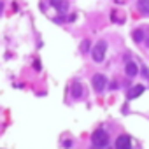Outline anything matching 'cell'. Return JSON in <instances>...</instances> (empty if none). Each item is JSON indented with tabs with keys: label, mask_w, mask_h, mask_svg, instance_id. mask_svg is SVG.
Wrapping results in <instances>:
<instances>
[{
	"label": "cell",
	"mask_w": 149,
	"mask_h": 149,
	"mask_svg": "<svg viewBox=\"0 0 149 149\" xmlns=\"http://www.w3.org/2000/svg\"><path fill=\"white\" fill-rule=\"evenodd\" d=\"M88 49H90V40H83V44H81V53H88Z\"/></svg>",
	"instance_id": "11"
},
{
	"label": "cell",
	"mask_w": 149,
	"mask_h": 149,
	"mask_svg": "<svg viewBox=\"0 0 149 149\" xmlns=\"http://www.w3.org/2000/svg\"><path fill=\"white\" fill-rule=\"evenodd\" d=\"M107 140H109V137H107V132H105V130H95L93 135H91V142H93L95 147H104V146H107Z\"/></svg>",
	"instance_id": "2"
},
{
	"label": "cell",
	"mask_w": 149,
	"mask_h": 149,
	"mask_svg": "<svg viewBox=\"0 0 149 149\" xmlns=\"http://www.w3.org/2000/svg\"><path fill=\"white\" fill-rule=\"evenodd\" d=\"M142 91H144V86H142V84H137V86H133V88L130 90V93H128V98H135V97H139Z\"/></svg>",
	"instance_id": "7"
},
{
	"label": "cell",
	"mask_w": 149,
	"mask_h": 149,
	"mask_svg": "<svg viewBox=\"0 0 149 149\" xmlns=\"http://www.w3.org/2000/svg\"><path fill=\"white\" fill-rule=\"evenodd\" d=\"M105 51H107V42H105V40H98V42L93 46V49H91L93 60H95L97 63H102L104 58H105Z\"/></svg>",
	"instance_id": "1"
},
{
	"label": "cell",
	"mask_w": 149,
	"mask_h": 149,
	"mask_svg": "<svg viewBox=\"0 0 149 149\" xmlns=\"http://www.w3.org/2000/svg\"><path fill=\"white\" fill-rule=\"evenodd\" d=\"M125 72H126V76H128V77H135L137 74H139V67H137V63H135V61H128L126 67H125Z\"/></svg>",
	"instance_id": "5"
},
{
	"label": "cell",
	"mask_w": 149,
	"mask_h": 149,
	"mask_svg": "<svg viewBox=\"0 0 149 149\" xmlns=\"http://www.w3.org/2000/svg\"><path fill=\"white\" fill-rule=\"evenodd\" d=\"M146 42H147V46H149V35H147V39H146Z\"/></svg>",
	"instance_id": "12"
},
{
	"label": "cell",
	"mask_w": 149,
	"mask_h": 149,
	"mask_svg": "<svg viewBox=\"0 0 149 149\" xmlns=\"http://www.w3.org/2000/svg\"><path fill=\"white\" fill-rule=\"evenodd\" d=\"M91 84H93L95 91H98V93H100V91L107 86V79H105L104 74H97V76H93V79H91Z\"/></svg>",
	"instance_id": "3"
},
{
	"label": "cell",
	"mask_w": 149,
	"mask_h": 149,
	"mask_svg": "<svg viewBox=\"0 0 149 149\" xmlns=\"http://www.w3.org/2000/svg\"><path fill=\"white\" fill-rule=\"evenodd\" d=\"M132 39H133L135 42H140V40L144 39V32H142V30H135V32L132 33Z\"/></svg>",
	"instance_id": "9"
},
{
	"label": "cell",
	"mask_w": 149,
	"mask_h": 149,
	"mask_svg": "<svg viewBox=\"0 0 149 149\" xmlns=\"http://www.w3.org/2000/svg\"><path fill=\"white\" fill-rule=\"evenodd\" d=\"M137 9L144 16H149V0H139V2H137Z\"/></svg>",
	"instance_id": "6"
},
{
	"label": "cell",
	"mask_w": 149,
	"mask_h": 149,
	"mask_svg": "<svg viewBox=\"0 0 149 149\" xmlns=\"http://www.w3.org/2000/svg\"><path fill=\"white\" fill-rule=\"evenodd\" d=\"M49 4H51L53 7H56V9H63V7H65V2H63V0H49Z\"/></svg>",
	"instance_id": "10"
},
{
	"label": "cell",
	"mask_w": 149,
	"mask_h": 149,
	"mask_svg": "<svg viewBox=\"0 0 149 149\" xmlns=\"http://www.w3.org/2000/svg\"><path fill=\"white\" fill-rule=\"evenodd\" d=\"M81 95H83V86L81 84H74L72 86V97L74 98H79Z\"/></svg>",
	"instance_id": "8"
},
{
	"label": "cell",
	"mask_w": 149,
	"mask_h": 149,
	"mask_svg": "<svg viewBox=\"0 0 149 149\" xmlns=\"http://www.w3.org/2000/svg\"><path fill=\"white\" fill-rule=\"evenodd\" d=\"M130 146H132V140H130L128 135H121V137H118V140H116V147H118V149H128Z\"/></svg>",
	"instance_id": "4"
}]
</instances>
